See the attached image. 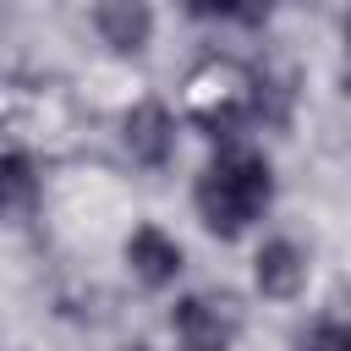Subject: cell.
I'll use <instances>...</instances> for the list:
<instances>
[{"label": "cell", "instance_id": "obj_4", "mask_svg": "<svg viewBox=\"0 0 351 351\" xmlns=\"http://www.w3.org/2000/svg\"><path fill=\"white\" fill-rule=\"evenodd\" d=\"M121 143H126V154H132L137 165H148V170L165 165L170 148H176V121H170V110L154 104V99L132 104V110L121 115Z\"/></svg>", "mask_w": 351, "mask_h": 351}, {"label": "cell", "instance_id": "obj_8", "mask_svg": "<svg viewBox=\"0 0 351 351\" xmlns=\"http://www.w3.org/2000/svg\"><path fill=\"white\" fill-rule=\"evenodd\" d=\"M38 203V181L27 159H0V225H22Z\"/></svg>", "mask_w": 351, "mask_h": 351}, {"label": "cell", "instance_id": "obj_9", "mask_svg": "<svg viewBox=\"0 0 351 351\" xmlns=\"http://www.w3.org/2000/svg\"><path fill=\"white\" fill-rule=\"evenodd\" d=\"M302 351H351V329L346 324H318Z\"/></svg>", "mask_w": 351, "mask_h": 351}, {"label": "cell", "instance_id": "obj_5", "mask_svg": "<svg viewBox=\"0 0 351 351\" xmlns=\"http://www.w3.org/2000/svg\"><path fill=\"white\" fill-rule=\"evenodd\" d=\"M93 27L115 55H143L154 38V5L148 0H93Z\"/></svg>", "mask_w": 351, "mask_h": 351}, {"label": "cell", "instance_id": "obj_14", "mask_svg": "<svg viewBox=\"0 0 351 351\" xmlns=\"http://www.w3.org/2000/svg\"><path fill=\"white\" fill-rule=\"evenodd\" d=\"M346 93H351V66H346Z\"/></svg>", "mask_w": 351, "mask_h": 351}, {"label": "cell", "instance_id": "obj_1", "mask_svg": "<svg viewBox=\"0 0 351 351\" xmlns=\"http://www.w3.org/2000/svg\"><path fill=\"white\" fill-rule=\"evenodd\" d=\"M269 197H274V176H269V159L252 154V148H225V154L197 176V186H192L197 219H203L214 236H225V241H236V236L269 208Z\"/></svg>", "mask_w": 351, "mask_h": 351}, {"label": "cell", "instance_id": "obj_10", "mask_svg": "<svg viewBox=\"0 0 351 351\" xmlns=\"http://www.w3.org/2000/svg\"><path fill=\"white\" fill-rule=\"evenodd\" d=\"M186 16H236V0H181Z\"/></svg>", "mask_w": 351, "mask_h": 351}, {"label": "cell", "instance_id": "obj_13", "mask_svg": "<svg viewBox=\"0 0 351 351\" xmlns=\"http://www.w3.org/2000/svg\"><path fill=\"white\" fill-rule=\"evenodd\" d=\"M346 38H351V11H346Z\"/></svg>", "mask_w": 351, "mask_h": 351}, {"label": "cell", "instance_id": "obj_3", "mask_svg": "<svg viewBox=\"0 0 351 351\" xmlns=\"http://www.w3.org/2000/svg\"><path fill=\"white\" fill-rule=\"evenodd\" d=\"M170 329H176L181 351H230L236 335H241V313H236L230 296L197 291V296H181V302H176Z\"/></svg>", "mask_w": 351, "mask_h": 351}, {"label": "cell", "instance_id": "obj_7", "mask_svg": "<svg viewBox=\"0 0 351 351\" xmlns=\"http://www.w3.org/2000/svg\"><path fill=\"white\" fill-rule=\"evenodd\" d=\"M126 263H132V274L143 280V285H170L176 274H181V247L159 230V225H137L132 230V241H126Z\"/></svg>", "mask_w": 351, "mask_h": 351}, {"label": "cell", "instance_id": "obj_6", "mask_svg": "<svg viewBox=\"0 0 351 351\" xmlns=\"http://www.w3.org/2000/svg\"><path fill=\"white\" fill-rule=\"evenodd\" d=\"M252 280H258V291H263V296L291 302V296L307 285V252H302L296 241L274 236V241H263V247H258V258H252Z\"/></svg>", "mask_w": 351, "mask_h": 351}, {"label": "cell", "instance_id": "obj_12", "mask_svg": "<svg viewBox=\"0 0 351 351\" xmlns=\"http://www.w3.org/2000/svg\"><path fill=\"white\" fill-rule=\"evenodd\" d=\"M121 351H154V346H143V340H132V346H121Z\"/></svg>", "mask_w": 351, "mask_h": 351}, {"label": "cell", "instance_id": "obj_11", "mask_svg": "<svg viewBox=\"0 0 351 351\" xmlns=\"http://www.w3.org/2000/svg\"><path fill=\"white\" fill-rule=\"evenodd\" d=\"M269 5H274V0H236V22H247V27H258V22L269 16Z\"/></svg>", "mask_w": 351, "mask_h": 351}, {"label": "cell", "instance_id": "obj_2", "mask_svg": "<svg viewBox=\"0 0 351 351\" xmlns=\"http://www.w3.org/2000/svg\"><path fill=\"white\" fill-rule=\"evenodd\" d=\"M186 110H192L197 126L230 132L236 121H247L258 110V77L241 71L236 60H203L186 77Z\"/></svg>", "mask_w": 351, "mask_h": 351}]
</instances>
